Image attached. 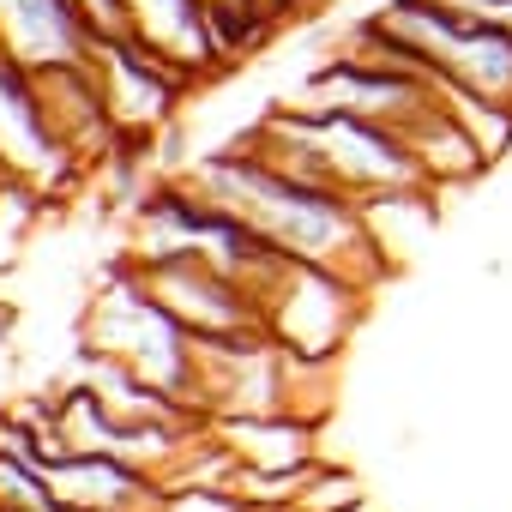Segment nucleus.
Masks as SVG:
<instances>
[{
    "instance_id": "1",
    "label": "nucleus",
    "mask_w": 512,
    "mask_h": 512,
    "mask_svg": "<svg viewBox=\"0 0 512 512\" xmlns=\"http://www.w3.org/2000/svg\"><path fill=\"white\" fill-rule=\"evenodd\" d=\"M181 181L193 193H205L211 205H223L229 217H241L272 253H284V260L332 266V272H344L368 290L386 278V241L374 235L368 205L338 193V187L284 175L253 145L205 151L199 163L181 169Z\"/></svg>"
},
{
    "instance_id": "2",
    "label": "nucleus",
    "mask_w": 512,
    "mask_h": 512,
    "mask_svg": "<svg viewBox=\"0 0 512 512\" xmlns=\"http://www.w3.org/2000/svg\"><path fill=\"white\" fill-rule=\"evenodd\" d=\"M247 145L266 163H278L284 175L338 187V193H350L362 205L434 193L422 181V163H416L410 139L398 127H380V121H362V115H314V109L278 103L247 133Z\"/></svg>"
},
{
    "instance_id": "3",
    "label": "nucleus",
    "mask_w": 512,
    "mask_h": 512,
    "mask_svg": "<svg viewBox=\"0 0 512 512\" xmlns=\"http://www.w3.org/2000/svg\"><path fill=\"white\" fill-rule=\"evenodd\" d=\"M85 350L127 362L157 392H169L175 404L199 410V338L145 290L133 260H121L103 278V290L91 296V308H85Z\"/></svg>"
},
{
    "instance_id": "4",
    "label": "nucleus",
    "mask_w": 512,
    "mask_h": 512,
    "mask_svg": "<svg viewBox=\"0 0 512 512\" xmlns=\"http://www.w3.org/2000/svg\"><path fill=\"white\" fill-rule=\"evenodd\" d=\"M253 302L266 314V338L284 344L290 356H314V362H338L344 344L356 338L362 314H368V284L332 272V266H308V260H278L253 278Z\"/></svg>"
},
{
    "instance_id": "5",
    "label": "nucleus",
    "mask_w": 512,
    "mask_h": 512,
    "mask_svg": "<svg viewBox=\"0 0 512 512\" xmlns=\"http://www.w3.org/2000/svg\"><path fill=\"white\" fill-rule=\"evenodd\" d=\"M79 157L49 121L37 67H25L7 43H0V175L13 187H31L37 199H55L79 181Z\"/></svg>"
},
{
    "instance_id": "6",
    "label": "nucleus",
    "mask_w": 512,
    "mask_h": 512,
    "mask_svg": "<svg viewBox=\"0 0 512 512\" xmlns=\"http://www.w3.org/2000/svg\"><path fill=\"white\" fill-rule=\"evenodd\" d=\"M91 73H97V91H103V109H109V127H115L121 151L157 139L181 115V97L193 91L175 67H163L133 37H97Z\"/></svg>"
},
{
    "instance_id": "7",
    "label": "nucleus",
    "mask_w": 512,
    "mask_h": 512,
    "mask_svg": "<svg viewBox=\"0 0 512 512\" xmlns=\"http://www.w3.org/2000/svg\"><path fill=\"white\" fill-rule=\"evenodd\" d=\"M133 272L145 278V290L199 344L205 338H253V332H266V314H260V302H253V290L235 272L199 260V253H181V260H151V266H133Z\"/></svg>"
},
{
    "instance_id": "8",
    "label": "nucleus",
    "mask_w": 512,
    "mask_h": 512,
    "mask_svg": "<svg viewBox=\"0 0 512 512\" xmlns=\"http://www.w3.org/2000/svg\"><path fill=\"white\" fill-rule=\"evenodd\" d=\"M121 25H127L121 37L151 49L187 85H205L211 73L241 61L229 31H223V19L205 7V0H121Z\"/></svg>"
},
{
    "instance_id": "9",
    "label": "nucleus",
    "mask_w": 512,
    "mask_h": 512,
    "mask_svg": "<svg viewBox=\"0 0 512 512\" xmlns=\"http://www.w3.org/2000/svg\"><path fill=\"white\" fill-rule=\"evenodd\" d=\"M0 43L25 67H73L91 61L97 31L79 0H0Z\"/></svg>"
},
{
    "instance_id": "10",
    "label": "nucleus",
    "mask_w": 512,
    "mask_h": 512,
    "mask_svg": "<svg viewBox=\"0 0 512 512\" xmlns=\"http://www.w3.org/2000/svg\"><path fill=\"white\" fill-rule=\"evenodd\" d=\"M211 434L223 440V452L235 458V470H266V476H308L320 464L314 440L320 422L290 416V410H266V416H217Z\"/></svg>"
},
{
    "instance_id": "11",
    "label": "nucleus",
    "mask_w": 512,
    "mask_h": 512,
    "mask_svg": "<svg viewBox=\"0 0 512 512\" xmlns=\"http://www.w3.org/2000/svg\"><path fill=\"white\" fill-rule=\"evenodd\" d=\"M362 25H368L386 49H398L410 67H422V73L440 79V73L452 67L458 43H464L470 13H458L452 0H380Z\"/></svg>"
},
{
    "instance_id": "12",
    "label": "nucleus",
    "mask_w": 512,
    "mask_h": 512,
    "mask_svg": "<svg viewBox=\"0 0 512 512\" xmlns=\"http://www.w3.org/2000/svg\"><path fill=\"white\" fill-rule=\"evenodd\" d=\"M37 85H43V103H49V121L55 133L67 139V151L91 169L97 157L121 151L115 127H109V109H103V91H97V73L91 61H73V67H37Z\"/></svg>"
},
{
    "instance_id": "13",
    "label": "nucleus",
    "mask_w": 512,
    "mask_h": 512,
    "mask_svg": "<svg viewBox=\"0 0 512 512\" xmlns=\"http://www.w3.org/2000/svg\"><path fill=\"white\" fill-rule=\"evenodd\" d=\"M404 139H410V151H416L428 187H458V181H476V175L488 169L482 151L470 145V133H464V127L452 121V109L440 103V91H434V103L404 127Z\"/></svg>"
},
{
    "instance_id": "14",
    "label": "nucleus",
    "mask_w": 512,
    "mask_h": 512,
    "mask_svg": "<svg viewBox=\"0 0 512 512\" xmlns=\"http://www.w3.org/2000/svg\"><path fill=\"white\" fill-rule=\"evenodd\" d=\"M446 85H464L476 97H494V103H512V37L500 25H482L470 19L464 25V43L452 55V67L440 73Z\"/></svg>"
},
{
    "instance_id": "15",
    "label": "nucleus",
    "mask_w": 512,
    "mask_h": 512,
    "mask_svg": "<svg viewBox=\"0 0 512 512\" xmlns=\"http://www.w3.org/2000/svg\"><path fill=\"white\" fill-rule=\"evenodd\" d=\"M440 103L452 109V121L470 133V145L482 151V163H500L512 151V103H494V97H476L464 85H446L440 79Z\"/></svg>"
},
{
    "instance_id": "16",
    "label": "nucleus",
    "mask_w": 512,
    "mask_h": 512,
    "mask_svg": "<svg viewBox=\"0 0 512 512\" xmlns=\"http://www.w3.org/2000/svg\"><path fill=\"white\" fill-rule=\"evenodd\" d=\"M151 512H260L253 500H241L229 482H175L157 494Z\"/></svg>"
},
{
    "instance_id": "17",
    "label": "nucleus",
    "mask_w": 512,
    "mask_h": 512,
    "mask_svg": "<svg viewBox=\"0 0 512 512\" xmlns=\"http://www.w3.org/2000/svg\"><path fill=\"white\" fill-rule=\"evenodd\" d=\"M296 512H362V488H356L350 470L314 464L308 482H302V494H296Z\"/></svg>"
},
{
    "instance_id": "18",
    "label": "nucleus",
    "mask_w": 512,
    "mask_h": 512,
    "mask_svg": "<svg viewBox=\"0 0 512 512\" xmlns=\"http://www.w3.org/2000/svg\"><path fill=\"white\" fill-rule=\"evenodd\" d=\"M205 7L223 19V31H229V43H235V55H247V49H260L266 37H272V25L253 13V0H205Z\"/></svg>"
},
{
    "instance_id": "19",
    "label": "nucleus",
    "mask_w": 512,
    "mask_h": 512,
    "mask_svg": "<svg viewBox=\"0 0 512 512\" xmlns=\"http://www.w3.org/2000/svg\"><path fill=\"white\" fill-rule=\"evenodd\" d=\"M452 7L470 13V19H482V25H500L512 37V0H452Z\"/></svg>"
},
{
    "instance_id": "20",
    "label": "nucleus",
    "mask_w": 512,
    "mask_h": 512,
    "mask_svg": "<svg viewBox=\"0 0 512 512\" xmlns=\"http://www.w3.org/2000/svg\"><path fill=\"white\" fill-rule=\"evenodd\" d=\"M253 13H260V19L278 31V25H290L296 13H308V7H302V0H253Z\"/></svg>"
},
{
    "instance_id": "21",
    "label": "nucleus",
    "mask_w": 512,
    "mask_h": 512,
    "mask_svg": "<svg viewBox=\"0 0 512 512\" xmlns=\"http://www.w3.org/2000/svg\"><path fill=\"white\" fill-rule=\"evenodd\" d=\"M302 7H320V0H302Z\"/></svg>"
}]
</instances>
